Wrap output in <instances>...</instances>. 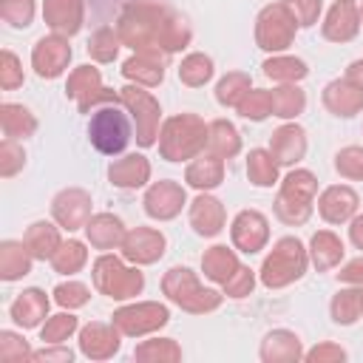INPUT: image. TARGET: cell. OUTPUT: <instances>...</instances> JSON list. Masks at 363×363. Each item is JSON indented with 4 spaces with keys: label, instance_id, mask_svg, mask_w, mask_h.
Here are the masks:
<instances>
[{
    "label": "cell",
    "instance_id": "obj_1",
    "mask_svg": "<svg viewBox=\"0 0 363 363\" xmlns=\"http://www.w3.org/2000/svg\"><path fill=\"white\" fill-rule=\"evenodd\" d=\"M204 142H207V128L196 116H176L162 130V153L170 162L199 153L204 147Z\"/></svg>",
    "mask_w": 363,
    "mask_h": 363
},
{
    "label": "cell",
    "instance_id": "obj_2",
    "mask_svg": "<svg viewBox=\"0 0 363 363\" xmlns=\"http://www.w3.org/2000/svg\"><path fill=\"white\" fill-rule=\"evenodd\" d=\"M303 267H306V252H303L301 241L298 238H281L275 244V250L269 252V258L264 261L261 281L267 286H284V284L301 278Z\"/></svg>",
    "mask_w": 363,
    "mask_h": 363
},
{
    "label": "cell",
    "instance_id": "obj_3",
    "mask_svg": "<svg viewBox=\"0 0 363 363\" xmlns=\"http://www.w3.org/2000/svg\"><path fill=\"white\" fill-rule=\"evenodd\" d=\"M312 196H315V179L306 170H295L286 176L284 190L275 201V213L286 221V224H301L306 221L309 210H312Z\"/></svg>",
    "mask_w": 363,
    "mask_h": 363
},
{
    "label": "cell",
    "instance_id": "obj_4",
    "mask_svg": "<svg viewBox=\"0 0 363 363\" xmlns=\"http://www.w3.org/2000/svg\"><path fill=\"white\" fill-rule=\"evenodd\" d=\"M88 133H91V142L96 145V150L119 153L128 145V139H130V125H128V116L119 108L105 105V108L94 111Z\"/></svg>",
    "mask_w": 363,
    "mask_h": 363
},
{
    "label": "cell",
    "instance_id": "obj_5",
    "mask_svg": "<svg viewBox=\"0 0 363 363\" xmlns=\"http://www.w3.org/2000/svg\"><path fill=\"white\" fill-rule=\"evenodd\" d=\"M94 284L111 298H133L142 289V272L125 269L113 255H102L94 267Z\"/></svg>",
    "mask_w": 363,
    "mask_h": 363
},
{
    "label": "cell",
    "instance_id": "obj_6",
    "mask_svg": "<svg viewBox=\"0 0 363 363\" xmlns=\"http://www.w3.org/2000/svg\"><path fill=\"white\" fill-rule=\"evenodd\" d=\"M164 292L184 309H193V312H204V309H213L218 306V295L210 292V289H201L199 281L193 278L190 269H170L164 275Z\"/></svg>",
    "mask_w": 363,
    "mask_h": 363
},
{
    "label": "cell",
    "instance_id": "obj_7",
    "mask_svg": "<svg viewBox=\"0 0 363 363\" xmlns=\"http://www.w3.org/2000/svg\"><path fill=\"white\" fill-rule=\"evenodd\" d=\"M295 34V17L286 6H267L258 17V43L267 51H281L292 43Z\"/></svg>",
    "mask_w": 363,
    "mask_h": 363
},
{
    "label": "cell",
    "instance_id": "obj_8",
    "mask_svg": "<svg viewBox=\"0 0 363 363\" xmlns=\"http://www.w3.org/2000/svg\"><path fill=\"white\" fill-rule=\"evenodd\" d=\"M122 99L133 111V119L139 128V145H153L156 128H159V105L153 102V96L139 88H122Z\"/></svg>",
    "mask_w": 363,
    "mask_h": 363
},
{
    "label": "cell",
    "instance_id": "obj_9",
    "mask_svg": "<svg viewBox=\"0 0 363 363\" xmlns=\"http://www.w3.org/2000/svg\"><path fill=\"white\" fill-rule=\"evenodd\" d=\"M113 323L125 335H142V332H150V329L167 323V309L159 303H136V306L119 309L113 315Z\"/></svg>",
    "mask_w": 363,
    "mask_h": 363
},
{
    "label": "cell",
    "instance_id": "obj_10",
    "mask_svg": "<svg viewBox=\"0 0 363 363\" xmlns=\"http://www.w3.org/2000/svg\"><path fill=\"white\" fill-rule=\"evenodd\" d=\"M71 60V48L62 37H43L37 45H34V54H31V62L37 68L40 77H57L62 74V68L68 65Z\"/></svg>",
    "mask_w": 363,
    "mask_h": 363
},
{
    "label": "cell",
    "instance_id": "obj_11",
    "mask_svg": "<svg viewBox=\"0 0 363 363\" xmlns=\"http://www.w3.org/2000/svg\"><path fill=\"white\" fill-rule=\"evenodd\" d=\"M68 96H74L82 111H88V105H94V102H99V99L113 102V94L102 88L99 74H96V68H91V65H82L79 71L71 74V79H68Z\"/></svg>",
    "mask_w": 363,
    "mask_h": 363
},
{
    "label": "cell",
    "instance_id": "obj_12",
    "mask_svg": "<svg viewBox=\"0 0 363 363\" xmlns=\"http://www.w3.org/2000/svg\"><path fill=\"white\" fill-rule=\"evenodd\" d=\"M122 250L130 261H139V264H150L156 261L162 252H164V238L162 233L156 230H147V227H136L133 233H128L122 238Z\"/></svg>",
    "mask_w": 363,
    "mask_h": 363
},
{
    "label": "cell",
    "instance_id": "obj_13",
    "mask_svg": "<svg viewBox=\"0 0 363 363\" xmlns=\"http://www.w3.org/2000/svg\"><path fill=\"white\" fill-rule=\"evenodd\" d=\"M88 213H91V199L82 190H65L54 199V218L65 230H77L88 224Z\"/></svg>",
    "mask_w": 363,
    "mask_h": 363
},
{
    "label": "cell",
    "instance_id": "obj_14",
    "mask_svg": "<svg viewBox=\"0 0 363 363\" xmlns=\"http://www.w3.org/2000/svg\"><path fill=\"white\" fill-rule=\"evenodd\" d=\"M184 204V190L173 182H159L145 196V210L153 218H173Z\"/></svg>",
    "mask_w": 363,
    "mask_h": 363
},
{
    "label": "cell",
    "instance_id": "obj_15",
    "mask_svg": "<svg viewBox=\"0 0 363 363\" xmlns=\"http://www.w3.org/2000/svg\"><path fill=\"white\" fill-rule=\"evenodd\" d=\"M233 241L244 252L261 250L267 241V218L261 213H252V210L238 213V218L233 221Z\"/></svg>",
    "mask_w": 363,
    "mask_h": 363
},
{
    "label": "cell",
    "instance_id": "obj_16",
    "mask_svg": "<svg viewBox=\"0 0 363 363\" xmlns=\"http://www.w3.org/2000/svg\"><path fill=\"white\" fill-rule=\"evenodd\" d=\"M43 14L54 31L77 34L79 23H82V3L79 0H45Z\"/></svg>",
    "mask_w": 363,
    "mask_h": 363
},
{
    "label": "cell",
    "instance_id": "obj_17",
    "mask_svg": "<svg viewBox=\"0 0 363 363\" xmlns=\"http://www.w3.org/2000/svg\"><path fill=\"white\" fill-rule=\"evenodd\" d=\"M323 102L329 111L340 113V116H352L363 108V88L354 85L352 79H343V82H332L323 94Z\"/></svg>",
    "mask_w": 363,
    "mask_h": 363
},
{
    "label": "cell",
    "instance_id": "obj_18",
    "mask_svg": "<svg viewBox=\"0 0 363 363\" xmlns=\"http://www.w3.org/2000/svg\"><path fill=\"white\" fill-rule=\"evenodd\" d=\"M354 207H357V196L349 187H329L320 196V216L332 224L346 221L354 213Z\"/></svg>",
    "mask_w": 363,
    "mask_h": 363
},
{
    "label": "cell",
    "instance_id": "obj_19",
    "mask_svg": "<svg viewBox=\"0 0 363 363\" xmlns=\"http://www.w3.org/2000/svg\"><path fill=\"white\" fill-rule=\"evenodd\" d=\"M48 312V298L40 289H26L14 303H11V318L20 326H37Z\"/></svg>",
    "mask_w": 363,
    "mask_h": 363
},
{
    "label": "cell",
    "instance_id": "obj_20",
    "mask_svg": "<svg viewBox=\"0 0 363 363\" xmlns=\"http://www.w3.org/2000/svg\"><path fill=\"white\" fill-rule=\"evenodd\" d=\"M357 23H360V17H357L354 6L346 3V0H340V3L332 6V11H329L326 26H323V34H326L329 40H352V37L357 34Z\"/></svg>",
    "mask_w": 363,
    "mask_h": 363
},
{
    "label": "cell",
    "instance_id": "obj_21",
    "mask_svg": "<svg viewBox=\"0 0 363 363\" xmlns=\"http://www.w3.org/2000/svg\"><path fill=\"white\" fill-rule=\"evenodd\" d=\"M303 150H306V139H303V130L295 128V125H286V128H281V130L272 136L269 153H272V159H278V162H284V164L298 162V159L303 156Z\"/></svg>",
    "mask_w": 363,
    "mask_h": 363
},
{
    "label": "cell",
    "instance_id": "obj_22",
    "mask_svg": "<svg viewBox=\"0 0 363 363\" xmlns=\"http://www.w3.org/2000/svg\"><path fill=\"white\" fill-rule=\"evenodd\" d=\"M190 221L201 235H216L224 224V207L210 196H199L190 207Z\"/></svg>",
    "mask_w": 363,
    "mask_h": 363
},
{
    "label": "cell",
    "instance_id": "obj_23",
    "mask_svg": "<svg viewBox=\"0 0 363 363\" xmlns=\"http://www.w3.org/2000/svg\"><path fill=\"white\" fill-rule=\"evenodd\" d=\"M108 176H111V182L119 184V187H139V184L147 182L150 164L145 162V156H125V159H119V162L111 164Z\"/></svg>",
    "mask_w": 363,
    "mask_h": 363
},
{
    "label": "cell",
    "instance_id": "obj_24",
    "mask_svg": "<svg viewBox=\"0 0 363 363\" xmlns=\"http://www.w3.org/2000/svg\"><path fill=\"white\" fill-rule=\"evenodd\" d=\"M125 77L136 79V82H145V85H156L162 82L164 71H162V54L159 51H142L139 57L128 60L125 62Z\"/></svg>",
    "mask_w": 363,
    "mask_h": 363
},
{
    "label": "cell",
    "instance_id": "obj_25",
    "mask_svg": "<svg viewBox=\"0 0 363 363\" xmlns=\"http://www.w3.org/2000/svg\"><path fill=\"white\" fill-rule=\"evenodd\" d=\"M116 349H119V340H116V332L111 326L91 323L82 329V352L88 357H108Z\"/></svg>",
    "mask_w": 363,
    "mask_h": 363
},
{
    "label": "cell",
    "instance_id": "obj_26",
    "mask_svg": "<svg viewBox=\"0 0 363 363\" xmlns=\"http://www.w3.org/2000/svg\"><path fill=\"white\" fill-rule=\"evenodd\" d=\"M31 252L26 244H17V241H6L0 247V275L6 281H14L20 275H26L31 269Z\"/></svg>",
    "mask_w": 363,
    "mask_h": 363
},
{
    "label": "cell",
    "instance_id": "obj_27",
    "mask_svg": "<svg viewBox=\"0 0 363 363\" xmlns=\"http://www.w3.org/2000/svg\"><path fill=\"white\" fill-rule=\"evenodd\" d=\"M23 244L28 247V252H31L34 258H51V255L60 250V233H57L51 224L37 221V224H31V230L26 233V241H23Z\"/></svg>",
    "mask_w": 363,
    "mask_h": 363
},
{
    "label": "cell",
    "instance_id": "obj_28",
    "mask_svg": "<svg viewBox=\"0 0 363 363\" xmlns=\"http://www.w3.org/2000/svg\"><path fill=\"white\" fill-rule=\"evenodd\" d=\"M85 230H88L91 244L99 247V250H108V247H113V244H119V241L125 238V235H122V224H119V218H113V216H94V218L85 224Z\"/></svg>",
    "mask_w": 363,
    "mask_h": 363
},
{
    "label": "cell",
    "instance_id": "obj_29",
    "mask_svg": "<svg viewBox=\"0 0 363 363\" xmlns=\"http://www.w3.org/2000/svg\"><path fill=\"white\" fill-rule=\"evenodd\" d=\"M204 272H207V278H213V281H221V284H227L235 272H238V261H235V255L227 250V247H213L207 255H204Z\"/></svg>",
    "mask_w": 363,
    "mask_h": 363
},
{
    "label": "cell",
    "instance_id": "obj_30",
    "mask_svg": "<svg viewBox=\"0 0 363 363\" xmlns=\"http://www.w3.org/2000/svg\"><path fill=\"white\" fill-rule=\"evenodd\" d=\"M0 119H3V130L9 139H23V136L34 133V128H37L34 116L23 105H3Z\"/></svg>",
    "mask_w": 363,
    "mask_h": 363
},
{
    "label": "cell",
    "instance_id": "obj_31",
    "mask_svg": "<svg viewBox=\"0 0 363 363\" xmlns=\"http://www.w3.org/2000/svg\"><path fill=\"white\" fill-rule=\"evenodd\" d=\"M207 145L213 147V153H216L218 159L233 156V153H238V147H241L235 128H233L230 122H224V119H218V122L210 125V130H207Z\"/></svg>",
    "mask_w": 363,
    "mask_h": 363
},
{
    "label": "cell",
    "instance_id": "obj_32",
    "mask_svg": "<svg viewBox=\"0 0 363 363\" xmlns=\"http://www.w3.org/2000/svg\"><path fill=\"white\" fill-rule=\"evenodd\" d=\"M312 258L318 264V269H329L343 258V244L335 233H318L312 238Z\"/></svg>",
    "mask_w": 363,
    "mask_h": 363
},
{
    "label": "cell",
    "instance_id": "obj_33",
    "mask_svg": "<svg viewBox=\"0 0 363 363\" xmlns=\"http://www.w3.org/2000/svg\"><path fill=\"white\" fill-rule=\"evenodd\" d=\"M187 182L193 187H216L221 182V159L218 156H204L196 159L187 167Z\"/></svg>",
    "mask_w": 363,
    "mask_h": 363
},
{
    "label": "cell",
    "instance_id": "obj_34",
    "mask_svg": "<svg viewBox=\"0 0 363 363\" xmlns=\"http://www.w3.org/2000/svg\"><path fill=\"white\" fill-rule=\"evenodd\" d=\"M332 315L337 323H352L363 315V292L360 289H349V292H337V298L332 301Z\"/></svg>",
    "mask_w": 363,
    "mask_h": 363
},
{
    "label": "cell",
    "instance_id": "obj_35",
    "mask_svg": "<svg viewBox=\"0 0 363 363\" xmlns=\"http://www.w3.org/2000/svg\"><path fill=\"white\" fill-rule=\"evenodd\" d=\"M247 173H250V179H252L255 184H261V187L272 184L275 176H278V167H275V162H272V153H267V150H252V153H250V162H247Z\"/></svg>",
    "mask_w": 363,
    "mask_h": 363
},
{
    "label": "cell",
    "instance_id": "obj_36",
    "mask_svg": "<svg viewBox=\"0 0 363 363\" xmlns=\"http://www.w3.org/2000/svg\"><path fill=\"white\" fill-rule=\"evenodd\" d=\"M85 247L79 241H68V244H60V250L51 255V264L57 272H77L82 264H85Z\"/></svg>",
    "mask_w": 363,
    "mask_h": 363
},
{
    "label": "cell",
    "instance_id": "obj_37",
    "mask_svg": "<svg viewBox=\"0 0 363 363\" xmlns=\"http://www.w3.org/2000/svg\"><path fill=\"white\" fill-rule=\"evenodd\" d=\"M269 99H272V113L275 116H295V113L303 111V91H298L292 85L272 91Z\"/></svg>",
    "mask_w": 363,
    "mask_h": 363
},
{
    "label": "cell",
    "instance_id": "obj_38",
    "mask_svg": "<svg viewBox=\"0 0 363 363\" xmlns=\"http://www.w3.org/2000/svg\"><path fill=\"white\" fill-rule=\"evenodd\" d=\"M264 71H267V77H272V79L295 82V79H301V77L306 74V65H303L301 60H295V57H275V60L264 62Z\"/></svg>",
    "mask_w": 363,
    "mask_h": 363
},
{
    "label": "cell",
    "instance_id": "obj_39",
    "mask_svg": "<svg viewBox=\"0 0 363 363\" xmlns=\"http://www.w3.org/2000/svg\"><path fill=\"white\" fill-rule=\"evenodd\" d=\"M210 74H213V62L204 54H190L179 68V77L187 85H204L210 79Z\"/></svg>",
    "mask_w": 363,
    "mask_h": 363
},
{
    "label": "cell",
    "instance_id": "obj_40",
    "mask_svg": "<svg viewBox=\"0 0 363 363\" xmlns=\"http://www.w3.org/2000/svg\"><path fill=\"white\" fill-rule=\"evenodd\" d=\"M261 354L269 360H278V357H298V337L289 335V332H272L261 349Z\"/></svg>",
    "mask_w": 363,
    "mask_h": 363
},
{
    "label": "cell",
    "instance_id": "obj_41",
    "mask_svg": "<svg viewBox=\"0 0 363 363\" xmlns=\"http://www.w3.org/2000/svg\"><path fill=\"white\" fill-rule=\"evenodd\" d=\"M250 94V79L244 74H230L218 82V102L221 105H238L244 96Z\"/></svg>",
    "mask_w": 363,
    "mask_h": 363
},
{
    "label": "cell",
    "instance_id": "obj_42",
    "mask_svg": "<svg viewBox=\"0 0 363 363\" xmlns=\"http://www.w3.org/2000/svg\"><path fill=\"white\" fill-rule=\"evenodd\" d=\"M0 14L11 26H28L34 17V0H0Z\"/></svg>",
    "mask_w": 363,
    "mask_h": 363
},
{
    "label": "cell",
    "instance_id": "obj_43",
    "mask_svg": "<svg viewBox=\"0 0 363 363\" xmlns=\"http://www.w3.org/2000/svg\"><path fill=\"white\" fill-rule=\"evenodd\" d=\"M238 111L241 116L247 119H264L267 113H272V99L267 91H250L241 102H238Z\"/></svg>",
    "mask_w": 363,
    "mask_h": 363
},
{
    "label": "cell",
    "instance_id": "obj_44",
    "mask_svg": "<svg viewBox=\"0 0 363 363\" xmlns=\"http://www.w3.org/2000/svg\"><path fill=\"white\" fill-rule=\"evenodd\" d=\"M77 329V318L74 315H57V318H51L45 326H43V340H48V343H62L71 332Z\"/></svg>",
    "mask_w": 363,
    "mask_h": 363
},
{
    "label": "cell",
    "instance_id": "obj_45",
    "mask_svg": "<svg viewBox=\"0 0 363 363\" xmlns=\"http://www.w3.org/2000/svg\"><path fill=\"white\" fill-rule=\"evenodd\" d=\"M88 51H91L96 60H102V62L113 60V57H116V37H113V31H111V28H99V31L94 34V40L88 43Z\"/></svg>",
    "mask_w": 363,
    "mask_h": 363
},
{
    "label": "cell",
    "instance_id": "obj_46",
    "mask_svg": "<svg viewBox=\"0 0 363 363\" xmlns=\"http://www.w3.org/2000/svg\"><path fill=\"white\" fill-rule=\"evenodd\" d=\"M284 6L289 9L298 26H312L320 11V0H284Z\"/></svg>",
    "mask_w": 363,
    "mask_h": 363
},
{
    "label": "cell",
    "instance_id": "obj_47",
    "mask_svg": "<svg viewBox=\"0 0 363 363\" xmlns=\"http://www.w3.org/2000/svg\"><path fill=\"white\" fill-rule=\"evenodd\" d=\"M337 170L349 179H363V150L346 147L343 153H337Z\"/></svg>",
    "mask_w": 363,
    "mask_h": 363
},
{
    "label": "cell",
    "instance_id": "obj_48",
    "mask_svg": "<svg viewBox=\"0 0 363 363\" xmlns=\"http://www.w3.org/2000/svg\"><path fill=\"white\" fill-rule=\"evenodd\" d=\"M54 295H57V303L62 306H82L88 301V289L82 284H60Z\"/></svg>",
    "mask_w": 363,
    "mask_h": 363
},
{
    "label": "cell",
    "instance_id": "obj_49",
    "mask_svg": "<svg viewBox=\"0 0 363 363\" xmlns=\"http://www.w3.org/2000/svg\"><path fill=\"white\" fill-rule=\"evenodd\" d=\"M23 82V71L17 65V57L11 51H3V71H0V85L3 88H17Z\"/></svg>",
    "mask_w": 363,
    "mask_h": 363
},
{
    "label": "cell",
    "instance_id": "obj_50",
    "mask_svg": "<svg viewBox=\"0 0 363 363\" xmlns=\"http://www.w3.org/2000/svg\"><path fill=\"white\" fill-rule=\"evenodd\" d=\"M0 156H3V176H11L20 164H23V150L11 142V139H6L3 142V147H0Z\"/></svg>",
    "mask_w": 363,
    "mask_h": 363
},
{
    "label": "cell",
    "instance_id": "obj_51",
    "mask_svg": "<svg viewBox=\"0 0 363 363\" xmlns=\"http://www.w3.org/2000/svg\"><path fill=\"white\" fill-rule=\"evenodd\" d=\"M224 289L233 295V298H241V295H247L250 289H252V272L250 269H244V267H238V272L224 284Z\"/></svg>",
    "mask_w": 363,
    "mask_h": 363
},
{
    "label": "cell",
    "instance_id": "obj_52",
    "mask_svg": "<svg viewBox=\"0 0 363 363\" xmlns=\"http://www.w3.org/2000/svg\"><path fill=\"white\" fill-rule=\"evenodd\" d=\"M0 337H3V343H0V354H3V357H23V354H28L26 343H23L17 335H11V332H3Z\"/></svg>",
    "mask_w": 363,
    "mask_h": 363
},
{
    "label": "cell",
    "instance_id": "obj_53",
    "mask_svg": "<svg viewBox=\"0 0 363 363\" xmlns=\"http://www.w3.org/2000/svg\"><path fill=\"white\" fill-rule=\"evenodd\" d=\"M136 354L139 357H179V349L170 343V340H162V343H147V346H142V349H136Z\"/></svg>",
    "mask_w": 363,
    "mask_h": 363
},
{
    "label": "cell",
    "instance_id": "obj_54",
    "mask_svg": "<svg viewBox=\"0 0 363 363\" xmlns=\"http://www.w3.org/2000/svg\"><path fill=\"white\" fill-rule=\"evenodd\" d=\"M340 278H343V281H354V284H363V261H354V264H349V267L340 272Z\"/></svg>",
    "mask_w": 363,
    "mask_h": 363
},
{
    "label": "cell",
    "instance_id": "obj_55",
    "mask_svg": "<svg viewBox=\"0 0 363 363\" xmlns=\"http://www.w3.org/2000/svg\"><path fill=\"white\" fill-rule=\"evenodd\" d=\"M31 357H37V360H71V352L68 349H54V352H34Z\"/></svg>",
    "mask_w": 363,
    "mask_h": 363
},
{
    "label": "cell",
    "instance_id": "obj_56",
    "mask_svg": "<svg viewBox=\"0 0 363 363\" xmlns=\"http://www.w3.org/2000/svg\"><path fill=\"white\" fill-rule=\"evenodd\" d=\"M320 357H335V360H343V352H340V349H329V346L309 352V360H320Z\"/></svg>",
    "mask_w": 363,
    "mask_h": 363
},
{
    "label": "cell",
    "instance_id": "obj_57",
    "mask_svg": "<svg viewBox=\"0 0 363 363\" xmlns=\"http://www.w3.org/2000/svg\"><path fill=\"white\" fill-rule=\"evenodd\" d=\"M352 241H354L357 247H363V216L352 224Z\"/></svg>",
    "mask_w": 363,
    "mask_h": 363
},
{
    "label": "cell",
    "instance_id": "obj_58",
    "mask_svg": "<svg viewBox=\"0 0 363 363\" xmlns=\"http://www.w3.org/2000/svg\"><path fill=\"white\" fill-rule=\"evenodd\" d=\"M360 17H363V9H360Z\"/></svg>",
    "mask_w": 363,
    "mask_h": 363
},
{
    "label": "cell",
    "instance_id": "obj_59",
    "mask_svg": "<svg viewBox=\"0 0 363 363\" xmlns=\"http://www.w3.org/2000/svg\"><path fill=\"white\" fill-rule=\"evenodd\" d=\"M346 3H352V0H346Z\"/></svg>",
    "mask_w": 363,
    "mask_h": 363
}]
</instances>
